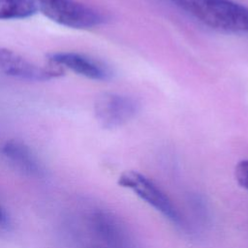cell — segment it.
I'll return each mask as SVG.
<instances>
[{"label":"cell","instance_id":"cell-7","mask_svg":"<svg viewBox=\"0 0 248 248\" xmlns=\"http://www.w3.org/2000/svg\"><path fill=\"white\" fill-rule=\"evenodd\" d=\"M0 155L13 170L25 176H44L45 169L41 161L32 149L22 141L7 140L0 147Z\"/></svg>","mask_w":248,"mask_h":248},{"label":"cell","instance_id":"cell-8","mask_svg":"<svg viewBox=\"0 0 248 248\" xmlns=\"http://www.w3.org/2000/svg\"><path fill=\"white\" fill-rule=\"evenodd\" d=\"M96 234L108 245L113 248H125L127 240L118 222L108 213L96 212L91 219Z\"/></svg>","mask_w":248,"mask_h":248},{"label":"cell","instance_id":"cell-9","mask_svg":"<svg viewBox=\"0 0 248 248\" xmlns=\"http://www.w3.org/2000/svg\"><path fill=\"white\" fill-rule=\"evenodd\" d=\"M39 13L38 0H0V19H20Z\"/></svg>","mask_w":248,"mask_h":248},{"label":"cell","instance_id":"cell-10","mask_svg":"<svg viewBox=\"0 0 248 248\" xmlns=\"http://www.w3.org/2000/svg\"><path fill=\"white\" fill-rule=\"evenodd\" d=\"M234 173L238 184L248 191V160L238 162L235 166Z\"/></svg>","mask_w":248,"mask_h":248},{"label":"cell","instance_id":"cell-6","mask_svg":"<svg viewBox=\"0 0 248 248\" xmlns=\"http://www.w3.org/2000/svg\"><path fill=\"white\" fill-rule=\"evenodd\" d=\"M47 59L58 67L67 68L74 73L94 80H107L111 77V72L104 63L82 53L73 51L51 52Z\"/></svg>","mask_w":248,"mask_h":248},{"label":"cell","instance_id":"cell-2","mask_svg":"<svg viewBox=\"0 0 248 248\" xmlns=\"http://www.w3.org/2000/svg\"><path fill=\"white\" fill-rule=\"evenodd\" d=\"M38 3L39 13L66 27L86 29L104 21L98 11L76 0H38Z\"/></svg>","mask_w":248,"mask_h":248},{"label":"cell","instance_id":"cell-11","mask_svg":"<svg viewBox=\"0 0 248 248\" xmlns=\"http://www.w3.org/2000/svg\"><path fill=\"white\" fill-rule=\"evenodd\" d=\"M12 222L9 213L5 207L0 203V234L7 233L11 231Z\"/></svg>","mask_w":248,"mask_h":248},{"label":"cell","instance_id":"cell-4","mask_svg":"<svg viewBox=\"0 0 248 248\" xmlns=\"http://www.w3.org/2000/svg\"><path fill=\"white\" fill-rule=\"evenodd\" d=\"M140 105L132 97L116 93H102L94 103V113L98 123L112 129L122 126L138 113Z\"/></svg>","mask_w":248,"mask_h":248},{"label":"cell","instance_id":"cell-1","mask_svg":"<svg viewBox=\"0 0 248 248\" xmlns=\"http://www.w3.org/2000/svg\"><path fill=\"white\" fill-rule=\"evenodd\" d=\"M170 1L210 28L248 33V8L232 0Z\"/></svg>","mask_w":248,"mask_h":248},{"label":"cell","instance_id":"cell-3","mask_svg":"<svg viewBox=\"0 0 248 248\" xmlns=\"http://www.w3.org/2000/svg\"><path fill=\"white\" fill-rule=\"evenodd\" d=\"M118 184L131 189L137 196L160 211L172 223L181 224L180 214L169 197L143 174L135 170L125 171L119 176Z\"/></svg>","mask_w":248,"mask_h":248},{"label":"cell","instance_id":"cell-5","mask_svg":"<svg viewBox=\"0 0 248 248\" xmlns=\"http://www.w3.org/2000/svg\"><path fill=\"white\" fill-rule=\"evenodd\" d=\"M0 71L13 78L37 81L47 80L63 74V70L54 64L51 67L40 66L7 48H0Z\"/></svg>","mask_w":248,"mask_h":248}]
</instances>
